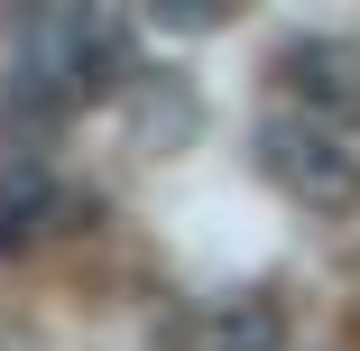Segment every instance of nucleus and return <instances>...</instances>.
I'll return each mask as SVG.
<instances>
[{
    "instance_id": "7ed1b4c3",
    "label": "nucleus",
    "mask_w": 360,
    "mask_h": 351,
    "mask_svg": "<svg viewBox=\"0 0 360 351\" xmlns=\"http://www.w3.org/2000/svg\"><path fill=\"white\" fill-rule=\"evenodd\" d=\"M277 84L296 111L333 120V129H360V46L351 37H286L277 46Z\"/></svg>"
},
{
    "instance_id": "39448f33",
    "label": "nucleus",
    "mask_w": 360,
    "mask_h": 351,
    "mask_svg": "<svg viewBox=\"0 0 360 351\" xmlns=\"http://www.w3.org/2000/svg\"><path fill=\"white\" fill-rule=\"evenodd\" d=\"M194 351H286V314L268 296H231L222 314L194 333Z\"/></svg>"
},
{
    "instance_id": "f257e3e1",
    "label": "nucleus",
    "mask_w": 360,
    "mask_h": 351,
    "mask_svg": "<svg viewBox=\"0 0 360 351\" xmlns=\"http://www.w3.org/2000/svg\"><path fill=\"white\" fill-rule=\"evenodd\" d=\"M120 65H129V37H120L111 0H46L28 19V46H19V93L65 111V102L120 84Z\"/></svg>"
},
{
    "instance_id": "20e7f679",
    "label": "nucleus",
    "mask_w": 360,
    "mask_h": 351,
    "mask_svg": "<svg viewBox=\"0 0 360 351\" xmlns=\"http://www.w3.org/2000/svg\"><path fill=\"white\" fill-rule=\"evenodd\" d=\"M56 213H65V194L46 176V148H10V139H0V250L56 231Z\"/></svg>"
},
{
    "instance_id": "f03ea898",
    "label": "nucleus",
    "mask_w": 360,
    "mask_h": 351,
    "mask_svg": "<svg viewBox=\"0 0 360 351\" xmlns=\"http://www.w3.org/2000/svg\"><path fill=\"white\" fill-rule=\"evenodd\" d=\"M259 176L286 203H305V213H351V203H360V158L342 148V129L314 120V111L259 120Z\"/></svg>"
},
{
    "instance_id": "423d86ee",
    "label": "nucleus",
    "mask_w": 360,
    "mask_h": 351,
    "mask_svg": "<svg viewBox=\"0 0 360 351\" xmlns=\"http://www.w3.org/2000/svg\"><path fill=\"white\" fill-rule=\"evenodd\" d=\"M240 0H158V28H222Z\"/></svg>"
}]
</instances>
